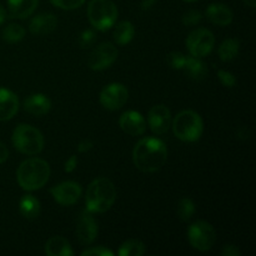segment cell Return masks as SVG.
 <instances>
[{
	"mask_svg": "<svg viewBox=\"0 0 256 256\" xmlns=\"http://www.w3.org/2000/svg\"><path fill=\"white\" fill-rule=\"evenodd\" d=\"M236 136L240 140H248L252 136V132L248 126H240L236 132Z\"/></svg>",
	"mask_w": 256,
	"mask_h": 256,
	"instance_id": "37",
	"label": "cell"
},
{
	"mask_svg": "<svg viewBox=\"0 0 256 256\" xmlns=\"http://www.w3.org/2000/svg\"><path fill=\"white\" fill-rule=\"evenodd\" d=\"M19 99L12 90L0 88V122H8L16 115Z\"/></svg>",
	"mask_w": 256,
	"mask_h": 256,
	"instance_id": "15",
	"label": "cell"
},
{
	"mask_svg": "<svg viewBox=\"0 0 256 256\" xmlns=\"http://www.w3.org/2000/svg\"><path fill=\"white\" fill-rule=\"evenodd\" d=\"M215 36L209 29L199 28L192 30L186 39V48L190 55L195 58H204L212 52Z\"/></svg>",
	"mask_w": 256,
	"mask_h": 256,
	"instance_id": "8",
	"label": "cell"
},
{
	"mask_svg": "<svg viewBox=\"0 0 256 256\" xmlns=\"http://www.w3.org/2000/svg\"><path fill=\"white\" fill-rule=\"evenodd\" d=\"M202 19V14L199 12V10H188L184 15H182V24L185 26H194V25H198Z\"/></svg>",
	"mask_w": 256,
	"mask_h": 256,
	"instance_id": "29",
	"label": "cell"
},
{
	"mask_svg": "<svg viewBox=\"0 0 256 256\" xmlns=\"http://www.w3.org/2000/svg\"><path fill=\"white\" fill-rule=\"evenodd\" d=\"M145 250V244L140 240H128V242H122L119 248V252L118 254L120 256H142L144 255Z\"/></svg>",
	"mask_w": 256,
	"mask_h": 256,
	"instance_id": "25",
	"label": "cell"
},
{
	"mask_svg": "<svg viewBox=\"0 0 256 256\" xmlns=\"http://www.w3.org/2000/svg\"><path fill=\"white\" fill-rule=\"evenodd\" d=\"M208 19L215 25L219 26H226L232 22L234 19V14H232V9L228 5L222 4V2H212L208 6L206 12H205Z\"/></svg>",
	"mask_w": 256,
	"mask_h": 256,
	"instance_id": "18",
	"label": "cell"
},
{
	"mask_svg": "<svg viewBox=\"0 0 256 256\" xmlns=\"http://www.w3.org/2000/svg\"><path fill=\"white\" fill-rule=\"evenodd\" d=\"M240 50V42L234 38L224 40L220 44L219 49H218V55H219L222 62H232L235 58L239 55Z\"/></svg>",
	"mask_w": 256,
	"mask_h": 256,
	"instance_id": "24",
	"label": "cell"
},
{
	"mask_svg": "<svg viewBox=\"0 0 256 256\" xmlns=\"http://www.w3.org/2000/svg\"><path fill=\"white\" fill-rule=\"evenodd\" d=\"M100 104L108 110H119L126 104L129 92L126 86L120 82H112L106 85L100 92Z\"/></svg>",
	"mask_w": 256,
	"mask_h": 256,
	"instance_id": "10",
	"label": "cell"
},
{
	"mask_svg": "<svg viewBox=\"0 0 256 256\" xmlns=\"http://www.w3.org/2000/svg\"><path fill=\"white\" fill-rule=\"evenodd\" d=\"M184 2H198V0H184Z\"/></svg>",
	"mask_w": 256,
	"mask_h": 256,
	"instance_id": "42",
	"label": "cell"
},
{
	"mask_svg": "<svg viewBox=\"0 0 256 256\" xmlns=\"http://www.w3.org/2000/svg\"><path fill=\"white\" fill-rule=\"evenodd\" d=\"M218 78H219L220 82L226 88H234L236 85V78L232 72H228V70H218Z\"/></svg>",
	"mask_w": 256,
	"mask_h": 256,
	"instance_id": "31",
	"label": "cell"
},
{
	"mask_svg": "<svg viewBox=\"0 0 256 256\" xmlns=\"http://www.w3.org/2000/svg\"><path fill=\"white\" fill-rule=\"evenodd\" d=\"M12 142L15 149L25 155H38L44 149V136L36 128L20 124L14 129Z\"/></svg>",
	"mask_w": 256,
	"mask_h": 256,
	"instance_id": "5",
	"label": "cell"
},
{
	"mask_svg": "<svg viewBox=\"0 0 256 256\" xmlns=\"http://www.w3.org/2000/svg\"><path fill=\"white\" fill-rule=\"evenodd\" d=\"M2 40L9 44H15L24 39L25 29L19 24H9L2 30Z\"/></svg>",
	"mask_w": 256,
	"mask_h": 256,
	"instance_id": "26",
	"label": "cell"
},
{
	"mask_svg": "<svg viewBox=\"0 0 256 256\" xmlns=\"http://www.w3.org/2000/svg\"><path fill=\"white\" fill-rule=\"evenodd\" d=\"M116 200V189L112 180L108 178H98L92 180L86 189L85 204L86 212H105L114 205Z\"/></svg>",
	"mask_w": 256,
	"mask_h": 256,
	"instance_id": "3",
	"label": "cell"
},
{
	"mask_svg": "<svg viewBox=\"0 0 256 256\" xmlns=\"http://www.w3.org/2000/svg\"><path fill=\"white\" fill-rule=\"evenodd\" d=\"M82 186L75 182H62L50 189L52 199L62 206H72L82 196Z\"/></svg>",
	"mask_w": 256,
	"mask_h": 256,
	"instance_id": "11",
	"label": "cell"
},
{
	"mask_svg": "<svg viewBox=\"0 0 256 256\" xmlns=\"http://www.w3.org/2000/svg\"><path fill=\"white\" fill-rule=\"evenodd\" d=\"M168 160V148L158 138H144L134 146L132 162L142 172H159Z\"/></svg>",
	"mask_w": 256,
	"mask_h": 256,
	"instance_id": "1",
	"label": "cell"
},
{
	"mask_svg": "<svg viewBox=\"0 0 256 256\" xmlns=\"http://www.w3.org/2000/svg\"><path fill=\"white\" fill-rule=\"evenodd\" d=\"M118 8L112 0H90L88 18L92 26L100 32H106L116 22Z\"/></svg>",
	"mask_w": 256,
	"mask_h": 256,
	"instance_id": "6",
	"label": "cell"
},
{
	"mask_svg": "<svg viewBox=\"0 0 256 256\" xmlns=\"http://www.w3.org/2000/svg\"><path fill=\"white\" fill-rule=\"evenodd\" d=\"M76 239L84 246L92 244L96 239L98 232H99V226H98L96 220L92 215V212H82L76 222Z\"/></svg>",
	"mask_w": 256,
	"mask_h": 256,
	"instance_id": "12",
	"label": "cell"
},
{
	"mask_svg": "<svg viewBox=\"0 0 256 256\" xmlns=\"http://www.w3.org/2000/svg\"><path fill=\"white\" fill-rule=\"evenodd\" d=\"M9 158V150H8L6 145L4 142H0V164L5 162Z\"/></svg>",
	"mask_w": 256,
	"mask_h": 256,
	"instance_id": "38",
	"label": "cell"
},
{
	"mask_svg": "<svg viewBox=\"0 0 256 256\" xmlns=\"http://www.w3.org/2000/svg\"><path fill=\"white\" fill-rule=\"evenodd\" d=\"M222 256H240L242 255V252H240L239 248H238L236 245L228 244L222 246Z\"/></svg>",
	"mask_w": 256,
	"mask_h": 256,
	"instance_id": "34",
	"label": "cell"
},
{
	"mask_svg": "<svg viewBox=\"0 0 256 256\" xmlns=\"http://www.w3.org/2000/svg\"><path fill=\"white\" fill-rule=\"evenodd\" d=\"M45 254L49 256H72L74 252L65 238L56 235V236H52L46 242Z\"/></svg>",
	"mask_w": 256,
	"mask_h": 256,
	"instance_id": "21",
	"label": "cell"
},
{
	"mask_svg": "<svg viewBox=\"0 0 256 256\" xmlns=\"http://www.w3.org/2000/svg\"><path fill=\"white\" fill-rule=\"evenodd\" d=\"M119 125L122 132L130 136H140L146 130V120L140 112L135 110L125 112L120 116Z\"/></svg>",
	"mask_w": 256,
	"mask_h": 256,
	"instance_id": "14",
	"label": "cell"
},
{
	"mask_svg": "<svg viewBox=\"0 0 256 256\" xmlns=\"http://www.w3.org/2000/svg\"><path fill=\"white\" fill-rule=\"evenodd\" d=\"M94 42H95V32L90 29L84 30V32L79 35V39H78V42H79L80 48H82V49H86V48L92 46Z\"/></svg>",
	"mask_w": 256,
	"mask_h": 256,
	"instance_id": "32",
	"label": "cell"
},
{
	"mask_svg": "<svg viewBox=\"0 0 256 256\" xmlns=\"http://www.w3.org/2000/svg\"><path fill=\"white\" fill-rule=\"evenodd\" d=\"M92 146H94V144H92V140H82V142L78 144V152H90V150L92 149Z\"/></svg>",
	"mask_w": 256,
	"mask_h": 256,
	"instance_id": "36",
	"label": "cell"
},
{
	"mask_svg": "<svg viewBox=\"0 0 256 256\" xmlns=\"http://www.w3.org/2000/svg\"><path fill=\"white\" fill-rule=\"evenodd\" d=\"M19 212L25 219H35L40 214V202L34 195H24L19 202Z\"/></svg>",
	"mask_w": 256,
	"mask_h": 256,
	"instance_id": "22",
	"label": "cell"
},
{
	"mask_svg": "<svg viewBox=\"0 0 256 256\" xmlns=\"http://www.w3.org/2000/svg\"><path fill=\"white\" fill-rule=\"evenodd\" d=\"M5 20H6V10H5L4 6L0 4V24H2Z\"/></svg>",
	"mask_w": 256,
	"mask_h": 256,
	"instance_id": "40",
	"label": "cell"
},
{
	"mask_svg": "<svg viewBox=\"0 0 256 256\" xmlns=\"http://www.w3.org/2000/svg\"><path fill=\"white\" fill-rule=\"evenodd\" d=\"M182 72H185L189 79L194 80V82H202L208 76V66L202 58L195 56H186V62H185L184 66H182Z\"/></svg>",
	"mask_w": 256,
	"mask_h": 256,
	"instance_id": "19",
	"label": "cell"
},
{
	"mask_svg": "<svg viewBox=\"0 0 256 256\" xmlns=\"http://www.w3.org/2000/svg\"><path fill=\"white\" fill-rule=\"evenodd\" d=\"M22 106L26 112L34 116H42V115L48 114L52 109V100L46 96L45 94H32L24 100Z\"/></svg>",
	"mask_w": 256,
	"mask_h": 256,
	"instance_id": "17",
	"label": "cell"
},
{
	"mask_svg": "<svg viewBox=\"0 0 256 256\" xmlns=\"http://www.w3.org/2000/svg\"><path fill=\"white\" fill-rule=\"evenodd\" d=\"M158 0H142V4H140V9L142 12H148V10L152 9L155 4H156Z\"/></svg>",
	"mask_w": 256,
	"mask_h": 256,
	"instance_id": "39",
	"label": "cell"
},
{
	"mask_svg": "<svg viewBox=\"0 0 256 256\" xmlns=\"http://www.w3.org/2000/svg\"><path fill=\"white\" fill-rule=\"evenodd\" d=\"M148 125L150 130L156 135L168 132L172 126V112L169 108L162 104L154 105L148 112Z\"/></svg>",
	"mask_w": 256,
	"mask_h": 256,
	"instance_id": "13",
	"label": "cell"
},
{
	"mask_svg": "<svg viewBox=\"0 0 256 256\" xmlns=\"http://www.w3.org/2000/svg\"><path fill=\"white\" fill-rule=\"evenodd\" d=\"M82 256H114V252L105 246H96L84 250L82 252Z\"/></svg>",
	"mask_w": 256,
	"mask_h": 256,
	"instance_id": "33",
	"label": "cell"
},
{
	"mask_svg": "<svg viewBox=\"0 0 256 256\" xmlns=\"http://www.w3.org/2000/svg\"><path fill=\"white\" fill-rule=\"evenodd\" d=\"M174 135L185 142H194L204 132V122L194 110H182L172 122Z\"/></svg>",
	"mask_w": 256,
	"mask_h": 256,
	"instance_id": "4",
	"label": "cell"
},
{
	"mask_svg": "<svg viewBox=\"0 0 256 256\" xmlns=\"http://www.w3.org/2000/svg\"><path fill=\"white\" fill-rule=\"evenodd\" d=\"M118 54L119 52L112 42H102L92 52L88 59V65L94 72H102L110 68L116 62Z\"/></svg>",
	"mask_w": 256,
	"mask_h": 256,
	"instance_id": "9",
	"label": "cell"
},
{
	"mask_svg": "<svg viewBox=\"0 0 256 256\" xmlns=\"http://www.w3.org/2000/svg\"><path fill=\"white\" fill-rule=\"evenodd\" d=\"M242 2H244L245 5L252 8V9H254V8L256 6V0H242Z\"/></svg>",
	"mask_w": 256,
	"mask_h": 256,
	"instance_id": "41",
	"label": "cell"
},
{
	"mask_svg": "<svg viewBox=\"0 0 256 256\" xmlns=\"http://www.w3.org/2000/svg\"><path fill=\"white\" fill-rule=\"evenodd\" d=\"M188 240L194 249L209 252L216 242V232L208 222L198 220L188 228Z\"/></svg>",
	"mask_w": 256,
	"mask_h": 256,
	"instance_id": "7",
	"label": "cell"
},
{
	"mask_svg": "<svg viewBox=\"0 0 256 256\" xmlns=\"http://www.w3.org/2000/svg\"><path fill=\"white\" fill-rule=\"evenodd\" d=\"M195 204L190 198H182L176 208V214L182 222H189L195 214Z\"/></svg>",
	"mask_w": 256,
	"mask_h": 256,
	"instance_id": "27",
	"label": "cell"
},
{
	"mask_svg": "<svg viewBox=\"0 0 256 256\" xmlns=\"http://www.w3.org/2000/svg\"><path fill=\"white\" fill-rule=\"evenodd\" d=\"M50 2L59 9L74 10L82 6L85 0H50Z\"/></svg>",
	"mask_w": 256,
	"mask_h": 256,
	"instance_id": "30",
	"label": "cell"
},
{
	"mask_svg": "<svg viewBox=\"0 0 256 256\" xmlns=\"http://www.w3.org/2000/svg\"><path fill=\"white\" fill-rule=\"evenodd\" d=\"M39 0H8V10L12 18L25 19L36 9Z\"/></svg>",
	"mask_w": 256,
	"mask_h": 256,
	"instance_id": "20",
	"label": "cell"
},
{
	"mask_svg": "<svg viewBox=\"0 0 256 256\" xmlns=\"http://www.w3.org/2000/svg\"><path fill=\"white\" fill-rule=\"evenodd\" d=\"M135 35V28L128 20H122V22H118L116 26L114 29V40L116 44L119 45H126L134 39Z\"/></svg>",
	"mask_w": 256,
	"mask_h": 256,
	"instance_id": "23",
	"label": "cell"
},
{
	"mask_svg": "<svg viewBox=\"0 0 256 256\" xmlns=\"http://www.w3.org/2000/svg\"><path fill=\"white\" fill-rule=\"evenodd\" d=\"M78 166V158L76 155H72L69 159L65 162L64 164V172H72Z\"/></svg>",
	"mask_w": 256,
	"mask_h": 256,
	"instance_id": "35",
	"label": "cell"
},
{
	"mask_svg": "<svg viewBox=\"0 0 256 256\" xmlns=\"http://www.w3.org/2000/svg\"><path fill=\"white\" fill-rule=\"evenodd\" d=\"M58 26V18L52 12H40L29 22V30L34 35H46Z\"/></svg>",
	"mask_w": 256,
	"mask_h": 256,
	"instance_id": "16",
	"label": "cell"
},
{
	"mask_svg": "<svg viewBox=\"0 0 256 256\" xmlns=\"http://www.w3.org/2000/svg\"><path fill=\"white\" fill-rule=\"evenodd\" d=\"M166 62L172 69L182 70L184 66L185 62H186V55L182 54L180 52H172L166 58Z\"/></svg>",
	"mask_w": 256,
	"mask_h": 256,
	"instance_id": "28",
	"label": "cell"
},
{
	"mask_svg": "<svg viewBox=\"0 0 256 256\" xmlns=\"http://www.w3.org/2000/svg\"><path fill=\"white\" fill-rule=\"evenodd\" d=\"M50 178V166L40 158L24 160L16 170L18 184L25 192H35L45 186Z\"/></svg>",
	"mask_w": 256,
	"mask_h": 256,
	"instance_id": "2",
	"label": "cell"
}]
</instances>
